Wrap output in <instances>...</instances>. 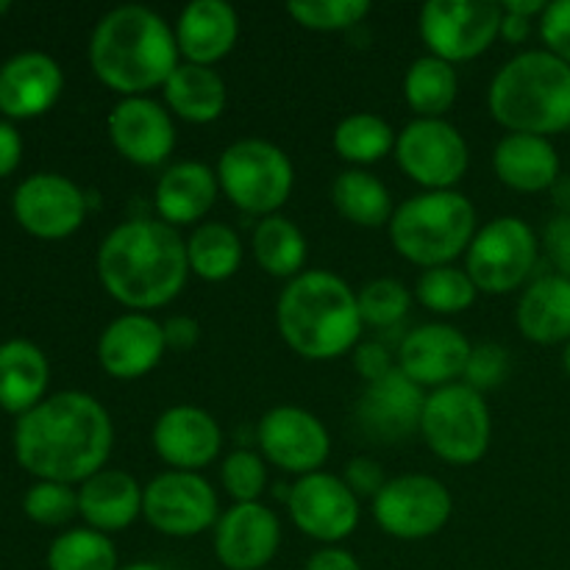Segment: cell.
Returning a JSON list of instances; mask_svg holds the SVG:
<instances>
[{
	"label": "cell",
	"mask_w": 570,
	"mask_h": 570,
	"mask_svg": "<svg viewBox=\"0 0 570 570\" xmlns=\"http://www.w3.org/2000/svg\"><path fill=\"white\" fill-rule=\"evenodd\" d=\"M115 445V423L98 399L78 390L56 393L20 417L14 451L39 482L83 484L104 471Z\"/></svg>",
	"instance_id": "obj_1"
},
{
	"label": "cell",
	"mask_w": 570,
	"mask_h": 570,
	"mask_svg": "<svg viewBox=\"0 0 570 570\" xmlns=\"http://www.w3.org/2000/svg\"><path fill=\"white\" fill-rule=\"evenodd\" d=\"M95 265L117 304L131 312L161 309L189 278L187 239L159 217H131L106 234Z\"/></svg>",
	"instance_id": "obj_2"
},
{
	"label": "cell",
	"mask_w": 570,
	"mask_h": 570,
	"mask_svg": "<svg viewBox=\"0 0 570 570\" xmlns=\"http://www.w3.org/2000/svg\"><path fill=\"white\" fill-rule=\"evenodd\" d=\"M176 28L148 6L106 11L89 39V65L98 81L122 98H139L165 87L178 61Z\"/></svg>",
	"instance_id": "obj_3"
},
{
	"label": "cell",
	"mask_w": 570,
	"mask_h": 570,
	"mask_svg": "<svg viewBox=\"0 0 570 570\" xmlns=\"http://www.w3.org/2000/svg\"><path fill=\"white\" fill-rule=\"evenodd\" d=\"M276 326L284 343L309 362L345 356L360 345V301L348 282L328 271H304L276 301Z\"/></svg>",
	"instance_id": "obj_4"
},
{
	"label": "cell",
	"mask_w": 570,
	"mask_h": 570,
	"mask_svg": "<svg viewBox=\"0 0 570 570\" xmlns=\"http://www.w3.org/2000/svg\"><path fill=\"white\" fill-rule=\"evenodd\" d=\"M488 106L510 134L570 131V65L546 48L523 50L493 76Z\"/></svg>",
	"instance_id": "obj_5"
},
{
	"label": "cell",
	"mask_w": 570,
	"mask_h": 570,
	"mask_svg": "<svg viewBox=\"0 0 570 570\" xmlns=\"http://www.w3.org/2000/svg\"><path fill=\"white\" fill-rule=\"evenodd\" d=\"M387 232L395 254L412 265H421L423 271L454 265L456 256L471 248L476 209L471 198L456 189H434L395 206Z\"/></svg>",
	"instance_id": "obj_6"
},
{
	"label": "cell",
	"mask_w": 570,
	"mask_h": 570,
	"mask_svg": "<svg viewBox=\"0 0 570 570\" xmlns=\"http://www.w3.org/2000/svg\"><path fill=\"white\" fill-rule=\"evenodd\" d=\"M220 193L245 215H278L295 187V167L276 142L243 137L228 145L217 159Z\"/></svg>",
	"instance_id": "obj_7"
},
{
	"label": "cell",
	"mask_w": 570,
	"mask_h": 570,
	"mask_svg": "<svg viewBox=\"0 0 570 570\" xmlns=\"http://www.w3.org/2000/svg\"><path fill=\"white\" fill-rule=\"evenodd\" d=\"M421 434L438 460L449 465H473L488 454L493 438L488 401L465 382L432 390L423 401Z\"/></svg>",
	"instance_id": "obj_8"
},
{
	"label": "cell",
	"mask_w": 570,
	"mask_h": 570,
	"mask_svg": "<svg viewBox=\"0 0 570 570\" xmlns=\"http://www.w3.org/2000/svg\"><path fill=\"white\" fill-rule=\"evenodd\" d=\"M540 259L534 228L523 217L504 215L476 228L465 254V271L479 293L507 295L532 278Z\"/></svg>",
	"instance_id": "obj_9"
},
{
	"label": "cell",
	"mask_w": 570,
	"mask_h": 570,
	"mask_svg": "<svg viewBox=\"0 0 570 570\" xmlns=\"http://www.w3.org/2000/svg\"><path fill=\"white\" fill-rule=\"evenodd\" d=\"M501 17L504 11L495 0H429L417 14V31L429 53L460 65L493 48Z\"/></svg>",
	"instance_id": "obj_10"
},
{
	"label": "cell",
	"mask_w": 570,
	"mask_h": 570,
	"mask_svg": "<svg viewBox=\"0 0 570 570\" xmlns=\"http://www.w3.org/2000/svg\"><path fill=\"white\" fill-rule=\"evenodd\" d=\"M395 161L412 181L421 184L426 193H434V189H454L465 178L471 150L460 128L445 117L440 120L415 117L401 128L395 139Z\"/></svg>",
	"instance_id": "obj_11"
},
{
	"label": "cell",
	"mask_w": 570,
	"mask_h": 570,
	"mask_svg": "<svg viewBox=\"0 0 570 570\" xmlns=\"http://www.w3.org/2000/svg\"><path fill=\"white\" fill-rule=\"evenodd\" d=\"M454 512V499L440 479L404 473L387 479L373 499V518L395 540H426L443 532Z\"/></svg>",
	"instance_id": "obj_12"
},
{
	"label": "cell",
	"mask_w": 570,
	"mask_h": 570,
	"mask_svg": "<svg viewBox=\"0 0 570 570\" xmlns=\"http://www.w3.org/2000/svg\"><path fill=\"white\" fill-rule=\"evenodd\" d=\"M142 518L165 538H195L215 529L220 501L200 473L165 471L142 488Z\"/></svg>",
	"instance_id": "obj_13"
},
{
	"label": "cell",
	"mask_w": 570,
	"mask_h": 570,
	"mask_svg": "<svg viewBox=\"0 0 570 570\" xmlns=\"http://www.w3.org/2000/svg\"><path fill=\"white\" fill-rule=\"evenodd\" d=\"M256 445L265 462L293 476H309L326 465L332 438L317 415L301 406H273L256 423Z\"/></svg>",
	"instance_id": "obj_14"
},
{
	"label": "cell",
	"mask_w": 570,
	"mask_h": 570,
	"mask_svg": "<svg viewBox=\"0 0 570 570\" xmlns=\"http://www.w3.org/2000/svg\"><path fill=\"white\" fill-rule=\"evenodd\" d=\"M287 510L295 527L317 543L337 546L360 527V499L343 476L317 471L287 490Z\"/></svg>",
	"instance_id": "obj_15"
},
{
	"label": "cell",
	"mask_w": 570,
	"mask_h": 570,
	"mask_svg": "<svg viewBox=\"0 0 570 570\" xmlns=\"http://www.w3.org/2000/svg\"><path fill=\"white\" fill-rule=\"evenodd\" d=\"M109 139L117 154L137 167H159L176 150V122L167 106L139 95L120 98L109 111Z\"/></svg>",
	"instance_id": "obj_16"
},
{
	"label": "cell",
	"mask_w": 570,
	"mask_h": 570,
	"mask_svg": "<svg viewBox=\"0 0 570 570\" xmlns=\"http://www.w3.org/2000/svg\"><path fill=\"white\" fill-rule=\"evenodd\" d=\"M14 215L33 237L65 239L81 228L87 195L59 173H37L17 187Z\"/></svg>",
	"instance_id": "obj_17"
},
{
	"label": "cell",
	"mask_w": 570,
	"mask_h": 570,
	"mask_svg": "<svg viewBox=\"0 0 570 570\" xmlns=\"http://www.w3.org/2000/svg\"><path fill=\"white\" fill-rule=\"evenodd\" d=\"M282 546V521L262 501L234 504L215 523V557L226 570H262Z\"/></svg>",
	"instance_id": "obj_18"
},
{
	"label": "cell",
	"mask_w": 570,
	"mask_h": 570,
	"mask_svg": "<svg viewBox=\"0 0 570 570\" xmlns=\"http://www.w3.org/2000/svg\"><path fill=\"white\" fill-rule=\"evenodd\" d=\"M150 443L159 460L170 471L198 473L220 456L223 432L220 423L206 410L193 404H178L161 412L150 432Z\"/></svg>",
	"instance_id": "obj_19"
},
{
	"label": "cell",
	"mask_w": 570,
	"mask_h": 570,
	"mask_svg": "<svg viewBox=\"0 0 570 570\" xmlns=\"http://www.w3.org/2000/svg\"><path fill=\"white\" fill-rule=\"evenodd\" d=\"M473 345L451 323H426L401 340L399 371L417 387L440 390L460 382Z\"/></svg>",
	"instance_id": "obj_20"
},
{
	"label": "cell",
	"mask_w": 570,
	"mask_h": 570,
	"mask_svg": "<svg viewBox=\"0 0 570 570\" xmlns=\"http://www.w3.org/2000/svg\"><path fill=\"white\" fill-rule=\"evenodd\" d=\"M423 401H426L423 390L395 365L387 376L367 384L356 404V423L371 440L399 443L421 432Z\"/></svg>",
	"instance_id": "obj_21"
},
{
	"label": "cell",
	"mask_w": 570,
	"mask_h": 570,
	"mask_svg": "<svg viewBox=\"0 0 570 570\" xmlns=\"http://www.w3.org/2000/svg\"><path fill=\"white\" fill-rule=\"evenodd\" d=\"M167 351L165 326L148 312H126L100 332L98 362L111 379L134 382L154 371Z\"/></svg>",
	"instance_id": "obj_22"
},
{
	"label": "cell",
	"mask_w": 570,
	"mask_h": 570,
	"mask_svg": "<svg viewBox=\"0 0 570 570\" xmlns=\"http://www.w3.org/2000/svg\"><path fill=\"white\" fill-rule=\"evenodd\" d=\"M237 39L239 14L226 0H193L176 20L178 53L189 65H217L232 53Z\"/></svg>",
	"instance_id": "obj_23"
},
{
	"label": "cell",
	"mask_w": 570,
	"mask_h": 570,
	"mask_svg": "<svg viewBox=\"0 0 570 570\" xmlns=\"http://www.w3.org/2000/svg\"><path fill=\"white\" fill-rule=\"evenodd\" d=\"M61 89L65 76L48 53H20L0 67V111L9 117L45 115Z\"/></svg>",
	"instance_id": "obj_24"
},
{
	"label": "cell",
	"mask_w": 570,
	"mask_h": 570,
	"mask_svg": "<svg viewBox=\"0 0 570 570\" xmlns=\"http://www.w3.org/2000/svg\"><path fill=\"white\" fill-rule=\"evenodd\" d=\"M220 195L217 173L204 161H176L159 176L154 206L167 226H193L215 206Z\"/></svg>",
	"instance_id": "obj_25"
},
{
	"label": "cell",
	"mask_w": 570,
	"mask_h": 570,
	"mask_svg": "<svg viewBox=\"0 0 570 570\" xmlns=\"http://www.w3.org/2000/svg\"><path fill=\"white\" fill-rule=\"evenodd\" d=\"M78 515L95 532H122L142 518V484L131 473L104 468L78 488Z\"/></svg>",
	"instance_id": "obj_26"
},
{
	"label": "cell",
	"mask_w": 570,
	"mask_h": 570,
	"mask_svg": "<svg viewBox=\"0 0 570 570\" xmlns=\"http://www.w3.org/2000/svg\"><path fill=\"white\" fill-rule=\"evenodd\" d=\"M493 170L504 187L515 193H546L560 181V154L549 137L507 134L493 150Z\"/></svg>",
	"instance_id": "obj_27"
},
{
	"label": "cell",
	"mask_w": 570,
	"mask_h": 570,
	"mask_svg": "<svg viewBox=\"0 0 570 570\" xmlns=\"http://www.w3.org/2000/svg\"><path fill=\"white\" fill-rule=\"evenodd\" d=\"M515 321L529 343L566 345L570 340V278L549 273L527 284Z\"/></svg>",
	"instance_id": "obj_28"
},
{
	"label": "cell",
	"mask_w": 570,
	"mask_h": 570,
	"mask_svg": "<svg viewBox=\"0 0 570 570\" xmlns=\"http://www.w3.org/2000/svg\"><path fill=\"white\" fill-rule=\"evenodd\" d=\"M161 92H165L167 111L181 117V120L195 122V126L215 122L217 117L226 111L228 89L215 67L181 61V65L170 72V78L165 81Z\"/></svg>",
	"instance_id": "obj_29"
},
{
	"label": "cell",
	"mask_w": 570,
	"mask_h": 570,
	"mask_svg": "<svg viewBox=\"0 0 570 570\" xmlns=\"http://www.w3.org/2000/svg\"><path fill=\"white\" fill-rule=\"evenodd\" d=\"M48 360L28 340H9L0 345V406L14 415H26L42 404L48 390Z\"/></svg>",
	"instance_id": "obj_30"
},
{
	"label": "cell",
	"mask_w": 570,
	"mask_h": 570,
	"mask_svg": "<svg viewBox=\"0 0 570 570\" xmlns=\"http://www.w3.org/2000/svg\"><path fill=\"white\" fill-rule=\"evenodd\" d=\"M332 204L340 215L360 228L390 226L393 217V195L384 187L382 178L362 167L343 170L332 184Z\"/></svg>",
	"instance_id": "obj_31"
},
{
	"label": "cell",
	"mask_w": 570,
	"mask_h": 570,
	"mask_svg": "<svg viewBox=\"0 0 570 570\" xmlns=\"http://www.w3.org/2000/svg\"><path fill=\"white\" fill-rule=\"evenodd\" d=\"M250 248H254L256 265L267 276L287 278V282L304 273L306 256H309L304 232L284 215L262 217L250 237Z\"/></svg>",
	"instance_id": "obj_32"
},
{
	"label": "cell",
	"mask_w": 570,
	"mask_h": 570,
	"mask_svg": "<svg viewBox=\"0 0 570 570\" xmlns=\"http://www.w3.org/2000/svg\"><path fill=\"white\" fill-rule=\"evenodd\" d=\"M460 92V76L456 67L438 56H421L410 65L404 76L406 106L423 120H440L454 106Z\"/></svg>",
	"instance_id": "obj_33"
},
{
	"label": "cell",
	"mask_w": 570,
	"mask_h": 570,
	"mask_svg": "<svg viewBox=\"0 0 570 570\" xmlns=\"http://www.w3.org/2000/svg\"><path fill=\"white\" fill-rule=\"evenodd\" d=\"M187 262L204 282H226L243 265V239L226 223H200L187 239Z\"/></svg>",
	"instance_id": "obj_34"
},
{
	"label": "cell",
	"mask_w": 570,
	"mask_h": 570,
	"mask_svg": "<svg viewBox=\"0 0 570 570\" xmlns=\"http://www.w3.org/2000/svg\"><path fill=\"white\" fill-rule=\"evenodd\" d=\"M395 139L399 134L393 131V126L373 111H354L343 117L332 134L337 156L354 167L376 165L384 156L395 154Z\"/></svg>",
	"instance_id": "obj_35"
},
{
	"label": "cell",
	"mask_w": 570,
	"mask_h": 570,
	"mask_svg": "<svg viewBox=\"0 0 570 570\" xmlns=\"http://www.w3.org/2000/svg\"><path fill=\"white\" fill-rule=\"evenodd\" d=\"M476 295L479 289L473 278L468 276L465 267L456 265L429 267L415 282V298L434 315H460L473 306Z\"/></svg>",
	"instance_id": "obj_36"
},
{
	"label": "cell",
	"mask_w": 570,
	"mask_h": 570,
	"mask_svg": "<svg viewBox=\"0 0 570 570\" xmlns=\"http://www.w3.org/2000/svg\"><path fill=\"white\" fill-rule=\"evenodd\" d=\"M50 570H120L117 568V549L109 534L95 529H70L50 543Z\"/></svg>",
	"instance_id": "obj_37"
},
{
	"label": "cell",
	"mask_w": 570,
	"mask_h": 570,
	"mask_svg": "<svg viewBox=\"0 0 570 570\" xmlns=\"http://www.w3.org/2000/svg\"><path fill=\"white\" fill-rule=\"evenodd\" d=\"M287 14L309 31H348L371 14V3L367 0H289Z\"/></svg>",
	"instance_id": "obj_38"
},
{
	"label": "cell",
	"mask_w": 570,
	"mask_h": 570,
	"mask_svg": "<svg viewBox=\"0 0 570 570\" xmlns=\"http://www.w3.org/2000/svg\"><path fill=\"white\" fill-rule=\"evenodd\" d=\"M360 315L365 326L390 328L406 317L412 306V293L399 278H373L356 293Z\"/></svg>",
	"instance_id": "obj_39"
},
{
	"label": "cell",
	"mask_w": 570,
	"mask_h": 570,
	"mask_svg": "<svg viewBox=\"0 0 570 570\" xmlns=\"http://www.w3.org/2000/svg\"><path fill=\"white\" fill-rule=\"evenodd\" d=\"M223 490L234 499V504H254L267 488V462L259 451L237 449L220 465Z\"/></svg>",
	"instance_id": "obj_40"
},
{
	"label": "cell",
	"mask_w": 570,
	"mask_h": 570,
	"mask_svg": "<svg viewBox=\"0 0 570 570\" xmlns=\"http://www.w3.org/2000/svg\"><path fill=\"white\" fill-rule=\"evenodd\" d=\"M22 510L42 527H61L78 515V490L59 482H39L26 493Z\"/></svg>",
	"instance_id": "obj_41"
},
{
	"label": "cell",
	"mask_w": 570,
	"mask_h": 570,
	"mask_svg": "<svg viewBox=\"0 0 570 570\" xmlns=\"http://www.w3.org/2000/svg\"><path fill=\"white\" fill-rule=\"evenodd\" d=\"M507 373H510V351L499 343H479L471 348L462 382L484 393V390L499 387Z\"/></svg>",
	"instance_id": "obj_42"
},
{
	"label": "cell",
	"mask_w": 570,
	"mask_h": 570,
	"mask_svg": "<svg viewBox=\"0 0 570 570\" xmlns=\"http://www.w3.org/2000/svg\"><path fill=\"white\" fill-rule=\"evenodd\" d=\"M546 50L570 65V0H554L538 20Z\"/></svg>",
	"instance_id": "obj_43"
},
{
	"label": "cell",
	"mask_w": 570,
	"mask_h": 570,
	"mask_svg": "<svg viewBox=\"0 0 570 570\" xmlns=\"http://www.w3.org/2000/svg\"><path fill=\"white\" fill-rule=\"evenodd\" d=\"M343 482L354 490L356 499H362V495L376 499V493L387 484V479H384L382 465H379L376 460H371V456H354V460L345 465Z\"/></svg>",
	"instance_id": "obj_44"
},
{
	"label": "cell",
	"mask_w": 570,
	"mask_h": 570,
	"mask_svg": "<svg viewBox=\"0 0 570 570\" xmlns=\"http://www.w3.org/2000/svg\"><path fill=\"white\" fill-rule=\"evenodd\" d=\"M543 248L557 273L570 278V212L551 217L543 232Z\"/></svg>",
	"instance_id": "obj_45"
},
{
	"label": "cell",
	"mask_w": 570,
	"mask_h": 570,
	"mask_svg": "<svg viewBox=\"0 0 570 570\" xmlns=\"http://www.w3.org/2000/svg\"><path fill=\"white\" fill-rule=\"evenodd\" d=\"M354 367L367 384L376 382V379L387 376L393 371V360H390L387 348L379 343H360L354 348Z\"/></svg>",
	"instance_id": "obj_46"
},
{
	"label": "cell",
	"mask_w": 570,
	"mask_h": 570,
	"mask_svg": "<svg viewBox=\"0 0 570 570\" xmlns=\"http://www.w3.org/2000/svg\"><path fill=\"white\" fill-rule=\"evenodd\" d=\"M165 340H167V348H176V351H189L193 345H198L200 340V326L198 321L187 315H176V317H167L165 323Z\"/></svg>",
	"instance_id": "obj_47"
},
{
	"label": "cell",
	"mask_w": 570,
	"mask_h": 570,
	"mask_svg": "<svg viewBox=\"0 0 570 570\" xmlns=\"http://www.w3.org/2000/svg\"><path fill=\"white\" fill-rule=\"evenodd\" d=\"M304 570H362L360 560L340 546H323L306 560Z\"/></svg>",
	"instance_id": "obj_48"
},
{
	"label": "cell",
	"mask_w": 570,
	"mask_h": 570,
	"mask_svg": "<svg viewBox=\"0 0 570 570\" xmlns=\"http://www.w3.org/2000/svg\"><path fill=\"white\" fill-rule=\"evenodd\" d=\"M22 156V139L14 131V126L9 122H0V178L9 176L17 165H20Z\"/></svg>",
	"instance_id": "obj_49"
},
{
	"label": "cell",
	"mask_w": 570,
	"mask_h": 570,
	"mask_svg": "<svg viewBox=\"0 0 570 570\" xmlns=\"http://www.w3.org/2000/svg\"><path fill=\"white\" fill-rule=\"evenodd\" d=\"M529 33H532V20H527V17H518V14H507L504 11V17H501V37H504L507 42H512V45L527 42Z\"/></svg>",
	"instance_id": "obj_50"
},
{
	"label": "cell",
	"mask_w": 570,
	"mask_h": 570,
	"mask_svg": "<svg viewBox=\"0 0 570 570\" xmlns=\"http://www.w3.org/2000/svg\"><path fill=\"white\" fill-rule=\"evenodd\" d=\"M546 6L549 3H543V0H504V3H501V9L507 11V14H518V17H527V20H534V17H543V11H546Z\"/></svg>",
	"instance_id": "obj_51"
},
{
	"label": "cell",
	"mask_w": 570,
	"mask_h": 570,
	"mask_svg": "<svg viewBox=\"0 0 570 570\" xmlns=\"http://www.w3.org/2000/svg\"><path fill=\"white\" fill-rule=\"evenodd\" d=\"M120 570H161V568L154 566V562H134V566H126Z\"/></svg>",
	"instance_id": "obj_52"
},
{
	"label": "cell",
	"mask_w": 570,
	"mask_h": 570,
	"mask_svg": "<svg viewBox=\"0 0 570 570\" xmlns=\"http://www.w3.org/2000/svg\"><path fill=\"white\" fill-rule=\"evenodd\" d=\"M562 362H566V371H568V376H570V340L566 343V354H562Z\"/></svg>",
	"instance_id": "obj_53"
},
{
	"label": "cell",
	"mask_w": 570,
	"mask_h": 570,
	"mask_svg": "<svg viewBox=\"0 0 570 570\" xmlns=\"http://www.w3.org/2000/svg\"><path fill=\"white\" fill-rule=\"evenodd\" d=\"M9 0H0V14H3V11H9Z\"/></svg>",
	"instance_id": "obj_54"
}]
</instances>
